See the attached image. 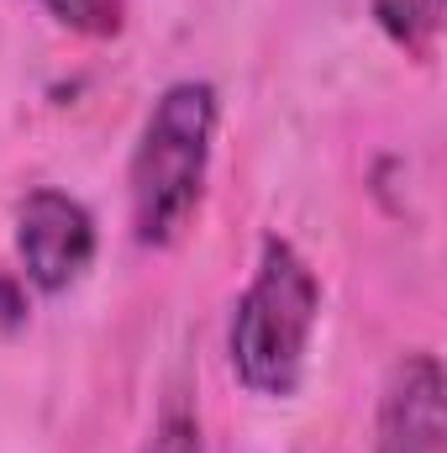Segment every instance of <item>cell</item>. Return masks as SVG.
Instances as JSON below:
<instances>
[{
	"instance_id": "cell-1",
	"label": "cell",
	"mask_w": 447,
	"mask_h": 453,
	"mask_svg": "<svg viewBox=\"0 0 447 453\" xmlns=\"http://www.w3.org/2000/svg\"><path fill=\"white\" fill-rule=\"evenodd\" d=\"M211 137H216V90L206 80H179L153 101L126 169L132 237L142 248H169L190 232L211 174Z\"/></svg>"
},
{
	"instance_id": "cell-2",
	"label": "cell",
	"mask_w": 447,
	"mask_h": 453,
	"mask_svg": "<svg viewBox=\"0 0 447 453\" xmlns=\"http://www.w3.org/2000/svg\"><path fill=\"white\" fill-rule=\"evenodd\" d=\"M322 317V280L295 242L263 237L258 269L231 311V369L253 395L284 401L306 374V348Z\"/></svg>"
},
{
	"instance_id": "cell-3",
	"label": "cell",
	"mask_w": 447,
	"mask_h": 453,
	"mask_svg": "<svg viewBox=\"0 0 447 453\" xmlns=\"http://www.w3.org/2000/svg\"><path fill=\"white\" fill-rule=\"evenodd\" d=\"M16 253L21 274L42 296H58L95 264V217L64 190H32L16 206Z\"/></svg>"
},
{
	"instance_id": "cell-4",
	"label": "cell",
	"mask_w": 447,
	"mask_h": 453,
	"mask_svg": "<svg viewBox=\"0 0 447 453\" xmlns=\"http://www.w3.org/2000/svg\"><path fill=\"white\" fill-rule=\"evenodd\" d=\"M374 453H447V380L437 353H405L390 369Z\"/></svg>"
},
{
	"instance_id": "cell-5",
	"label": "cell",
	"mask_w": 447,
	"mask_h": 453,
	"mask_svg": "<svg viewBox=\"0 0 447 453\" xmlns=\"http://www.w3.org/2000/svg\"><path fill=\"white\" fill-rule=\"evenodd\" d=\"M443 11H447V0H374L379 32L395 48H405L411 58H432L437 32H443Z\"/></svg>"
},
{
	"instance_id": "cell-6",
	"label": "cell",
	"mask_w": 447,
	"mask_h": 453,
	"mask_svg": "<svg viewBox=\"0 0 447 453\" xmlns=\"http://www.w3.org/2000/svg\"><path fill=\"white\" fill-rule=\"evenodd\" d=\"M42 11L85 37H116L126 27V0H42Z\"/></svg>"
},
{
	"instance_id": "cell-7",
	"label": "cell",
	"mask_w": 447,
	"mask_h": 453,
	"mask_svg": "<svg viewBox=\"0 0 447 453\" xmlns=\"http://www.w3.org/2000/svg\"><path fill=\"white\" fill-rule=\"evenodd\" d=\"M142 453H201V417L185 401H169L148 433Z\"/></svg>"
}]
</instances>
